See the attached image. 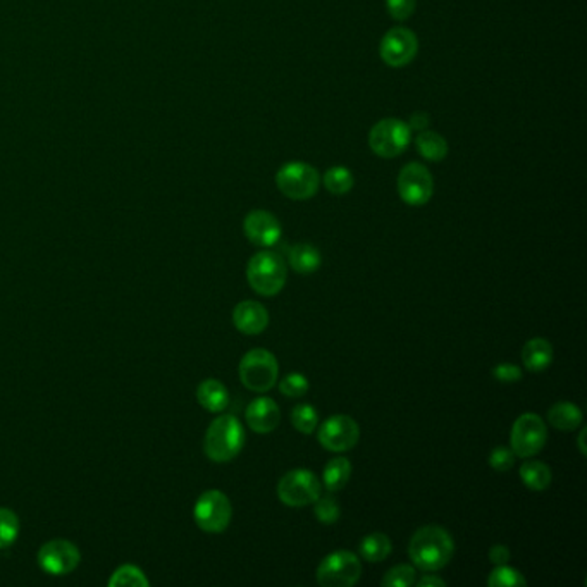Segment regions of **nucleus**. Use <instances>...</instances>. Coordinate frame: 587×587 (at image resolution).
<instances>
[{
  "instance_id": "obj_1",
  "label": "nucleus",
  "mask_w": 587,
  "mask_h": 587,
  "mask_svg": "<svg viewBox=\"0 0 587 587\" xmlns=\"http://www.w3.org/2000/svg\"><path fill=\"white\" fill-rule=\"evenodd\" d=\"M455 543L450 532L439 526L420 528L411 536L409 555L413 565L426 572H436L450 564Z\"/></svg>"
},
{
  "instance_id": "obj_2",
  "label": "nucleus",
  "mask_w": 587,
  "mask_h": 587,
  "mask_svg": "<svg viewBox=\"0 0 587 587\" xmlns=\"http://www.w3.org/2000/svg\"><path fill=\"white\" fill-rule=\"evenodd\" d=\"M245 431L235 415H221L209 426L203 439L205 455L217 464L233 460L243 450Z\"/></svg>"
},
{
  "instance_id": "obj_3",
  "label": "nucleus",
  "mask_w": 587,
  "mask_h": 587,
  "mask_svg": "<svg viewBox=\"0 0 587 587\" xmlns=\"http://www.w3.org/2000/svg\"><path fill=\"white\" fill-rule=\"evenodd\" d=\"M247 277L254 292L262 296H275L284 288L286 266L275 252H258L247 266Z\"/></svg>"
},
{
  "instance_id": "obj_4",
  "label": "nucleus",
  "mask_w": 587,
  "mask_h": 587,
  "mask_svg": "<svg viewBox=\"0 0 587 587\" xmlns=\"http://www.w3.org/2000/svg\"><path fill=\"white\" fill-rule=\"evenodd\" d=\"M277 360L275 355L264 348H254L239 362V379L250 392L267 393L277 381Z\"/></svg>"
},
{
  "instance_id": "obj_5",
  "label": "nucleus",
  "mask_w": 587,
  "mask_h": 587,
  "mask_svg": "<svg viewBox=\"0 0 587 587\" xmlns=\"http://www.w3.org/2000/svg\"><path fill=\"white\" fill-rule=\"evenodd\" d=\"M322 484L317 475L307 469L290 470L284 474L277 484L279 500L292 509H300L313 505V501L321 496Z\"/></svg>"
},
{
  "instance_id": "obj_6",
  "label": "nucleus",
  "mask_w": 587,
  "mask_h": 587,
  "mask_svg": "<svg viewBox=\"0 0 587 587\" xmlns=\"http://www.w3.org/2000/svg\"><path fill=\"white\" fill-rule=\"evenodd\" d=\"M196 526L209 534L224 532L233 517L230 498L219 490L205 491L198 496L194 509Z\"/></svg>"
},
{
  "instance_id": "obj_7",
  "label": "nucleus",
  "mask_w": 587,
  "mask_h": 587,
  "mask_svg": "<svg viewBox=\"0 0 587 587\" xmlns=\"http://www.w3.org/2000/svg\"><path fill=\"white\" fill-rule=\"evenodd\" d=\"M275 185L283 195L292 200H307L317 194L321 177L311 164L288 162L277 171Z\"/></svg>"
},
{
  "instance_id": "obj_8",
  "label": "nucleus",
  "mask_w": 587,
  "mask_h": 587,
  "mask_svg": "<svg viewBox=\"0 0 587 587\" xmlns=\"http://www.w3.org/2000/svg\"><path fill=\"white\" fill-rule=\"evenodd\" d=\"M411 138L409 124L402 119L388 118L375 122L369 133V145L375 156L393 158L405 152Z\"/></svg>"
},
{
  "instance_id": "obj_9",
  "label": "nucleus",
  "mask_w": 587,
  "mask_h": 587,
  "mask_svg": "<svg viewBox=\"0 0 587 587\" xmlns=\"http://www.w3.org/2000/svg\"><path fill=\"white\" fill-rule=\"evenodd\" d=\"M362 564L352 551H334L317 568V582L324 587H350L358 582Z\"/></svg>"
},
{
  "instance_id": "obj_10",
  "label": "nucleus",
  "mask_w": 587,
  "mask_h": 587,
  "mask_svg": "<svg viewBox=\"0 0 587 587\" xmlns=\"http://www.w3.org/2000/svg\"><path fill=\"white\" fill-rule=\"evenodd\" d=\"M546 424L537 413H524L520 415L513 428H511V450L515 456L520 458H528L537 455L546 445Z\"/></svg>"
},
{
  "instance_id": "obj_11",
  "label": "nucleus",
  "mask_w": 587,
  "mask_h": 587,
  "mask_svg": "<svg viewBox=\"0 0 587 587\" xmlns=\"http://www.w3.org/2000/svg\"><path fill=\"white\" fill-rule=\"evenodd\" d=\"M39 565L49 575H68L78 567L81 553L78 546L66 539H52L39 551Z\"/></svg>"
},
{
  "instance_id": "obj_12",
  "label": "nucleus",
  "mask_w": 587,
  "mask_h": 587,
  "mask_svg": "<svg viewBox=\"0 0 587 587\" xmlns=\"http://www.w3.org/2000/svg\"><path fill=\"white\" fill-rule=\"evenodd\" d=\"M434 181L428 167L419 162L407 164L398 176V194L409 205L419 207L431 200Z\"/></svg>"
},
{
  "instance_id": "obj_13",
  "label": "nucleus",
  "mask_w": 587,
  "mask_h": 587,
  "mask_svg": "<svg viewBox=\"0 0 587 587\" xmlns=\"http://www.w3.org/2000/svg\"><path fill=\"white\" fill-rule=\"evenodd\" d=\"M319 443L326 450L345 453L352 450L360 438L358 424L348 415H333L319 428Z\"/></svg>"
},
{
  "instance_id": "obj_14",
  "label": "nucleus",
  "mask_w": 587,
  "mask_h": 587,
  "mask_svg": "<svg viewBox=\"0 0 587 587\" xmlns=\"http://www.w3.org/2000/svg\"><path fill=\"white\" fill-rule=\"evenodd\" d=\"M419 50V41L415 33L409 28H392L379 45L381 59L384 60L392 68H402L407 66L413 60Z\"/></svg>"
},
{
  "instance_id": "obj_15",
  "label": "nucleus",
  "mask_w": 587,
  "mask_h": 587,
  "mask_svg": "<svg viewBox=\"0 0 587 587\" xmlns=\"http://www.w3.org/2000/svg\"><path fill=\"white\" fill-rule=\"evenodd\" d=\"M243 231L257 247H275L283 235L279 221L267 211H252L245 217Z\"/></svg>"
},
{
  "instance_id": "obj_16",
  "label": "nucleus",
  "mask_w": 587,
  "mask_h": 587,
  "mask_svg": "<svg viewBox=\"0 0 587 587\" xmlns=\"http://www.w3.org/2000/svg\"><path fill=\"white\" fill-rule=\"evenodd\" d=\"M245 419L252 431L267 434V432L275 431V428L279 426L281 411L275 400H271L267 396H260V398H255L254 402L247 407Z\"/></svg>"
},
{
  "instance_id": "obj_17",
  "label": "nucleus",
  "mask_w": 587,
  "mask_h": 587,
  "mask_svg": "<svg viewBox=\"0 0 587 587\" xmlns=\"http://www.w3.org/2000/svg\"><path fill=\"white\" fill-rule=\"evenodd\" d=\"M233 322L239 333L254 336L266 331V328L269 326V313L262 303L247 300L236 305L233 311Z\"/></svg>"
},
{
  "instance_id": "obj_18",
  "label": "nucleus",
  "mask_w": 587,
  "mask_h": 587,
  "mask_svg": "<svg viewBox=\"0 0 587 587\" xmlns=\"http://www.w3.org/2000/svg\"><path fill=\"white\" fill-rule=\"evenodd\" d=\"M198 403L211 413L226 411L230 405V393L217 379H205L196 388Z\"/></svg>"
},
{
  "instance_id": "obj_19",
  "label": "nucleus",
  "mask_w": 587,
  "mask_h": 587,
  "mask_svg": "<svg viewBox=\"0 0 587 587\" xmlns=\"http://www.w3.org/2000/svg\"><path fill=\"white\" fill-rule=\"evenodd\" d=\"M522 362L530 372H543L553 362V347L545 338H532L522 348Z\"/></svg>"
},
{
  "instance_id": "obj_20",
  "label": "nucleus",
  "mask_w": 587,
  "mask_h": 587,
  "mask_svg": "<svg viewBox=\"0 0 587 587\" xmlns=\"http://www.w3.org/2000/svg\"><path fill=\"white\" fill-rule=\"evenodd\" d=\"M582 420L584 415L581 409L568 402L555 403L548 411L549 424L560 431H573L582 424Z\"/></svg>"
},
{
  "instance_id": "obj_21",
  "label": "nucleus",
  "mask_w": 587,
  "mask_h": 587,
  "mask_svg": "<svg viewBox=\"0 0 587 587\" xmlns=\"http://www.w3.org/2000/svg\"><path fill=\"white\" fill-rule=\"evenodd\" d=\"M288 258H290V266L298 275H312L322 264L321 252L309 243L294 245V248L290 250Z\"/></svg>"
},
{
  "instance_id": "obj_22",
  "label": "nucleus",
  "mask_w": 587,
  "mask_h": 587,
  "mask_svg": "<svg viewBox=\"0 0 587 587\" xmlns=\"http://www.w3.org/2000/svg\"><path fill=\"white\" fill-rule=\"evenodd\" d=\"M352 475V464L345 456H336L328 462L322 472V484L330 492H338L347 486Z\"/></svg>"
},
{
  "instance_id": "obj_23",
  "label": "nucleus",
  "mask_w": 587,
  "mask_h": 587,
  "mask_svg": "<svg viewBox=\"0 0 587 587\" xmlns=\"http://www.w3.org/2000/svg\"><path fill=\"white\" fill-rule=\"evenodd\" d=\"M415 145L419 154L431 162H439L448 156L447 140L436 131H426V130L419 131V135L415 138Z\"/></svg>"
},
{
  "instance_id": "obj_24",
  "label": "nucleus",
  "mask_w": 587,
  "mask_h": 587,
  "mask_svg": "<svg viewBox=\"0 0 587 587\" xmlns=\"http://www.w3.org/2000/svg\"><path fill=\"white\" fill-rule=\"evenodd\" d=\"M390 553H392V541L383 532L369 534L360 543V555H362V558L367 560V562H371V564H377V562L386 560L390 556Z\"/></svg>"
},
{
  "instance_id": "obj_25",
  "label": "nucleus",
  "mask_w": 587,
  "mask_h": 587,
  "mask_svg": "<svg viewBox=\"0 0 587 587\" xmlns=\"http://www.w3.org/2000/svg\"><path fill=\"white\" fill-rule=\"evenodd\" d=\"M520 477L532 491H545L551 484V470L543 462H526L520 467Z\"/></svg>"
},
{
  "instance_id": "obj_26",
  "label": "nucleus",
  "mask_w": 587,
  "mask_h": 587,
  "mask_svg": "<svg viewBox=\"0 0 587 587\" xmlns=\"http://www.w3.org/2000/svg\"><path fill=\"white\" fill-rule=\"evenodd\" d=\"M353 175L343 166H334L324 175V186L333 195H345L353 188Z\"/></svg>"
},
{
  "instance_id": "obj_27",
  "label": "nucleus",
  "mask_w": 587,
  "mask_h": 587,
  "mask_svg": "<svg viewBox=\"0 0 587 587\" xmlns=\"http://www.w3.org/2000/svg\"><path fill=\"white\" fill-rule=\"evenodd\" d=\"M20 536V519L9 509H0V549L11 548Z\"/></svg>"
},
{
  "instance_id": "obj_28",
  "label": "nucleus",
  "mask_w": 587,
  "mask_h": 587,
  "mask_svg": "<svg viewBox=\"0 0 587 587\" xmlns=\"http://www.w3.org/2000/svg\"><path fill=\"white\" fill-rule=\"evenodd\" d=\"M488 586L490 587H524L528 586L526 577L515 570V568L505 565H496L488 577Z\"/></svg>"
},
{
  "instance_id": "obj_29",
  "label": "nucleus",
  "mask_w": 587,
  "mask_h": 587,
  "mask_svg": "<svg viewBox=\"0 0 587 587\" xmlns=\"http://www.w3.org/2000/svg\"><path fill=\"white\" fill-rule=\"evenodd\" d=\"M109 586L147 587L149 579L141 568L135 565H121L109 579Z\"/></svg>"
},
{
  "instance_id": "obj_30",
  "label": "nucleus",
  "mask_w": 587,
  "mask_h": 587,
  "mask_svg": "<svg viewBox=\"0 0 587 587\" xmlns=\"http://www.w3.org/2000/svg\"><path fill=\"white\" fill-rule=\"evenodd\" d=\"M292 422L296 431L312 434L319 424V413L312 405H298L292 411Z\"/></svg>"
},
{
  "instance_id": "obj_31",
  "label": "nucleus",
  "mask_w": 587,
  "mask_h": 587,
  "mask_svg": "<svg viewBox=\"0 0 587 587\" xmlns=\"http://www.w3.org/2000/svg\"><path fill=\"white\" fill-rule=\"evenodd\" d=\"M417 572L411 565H396L386 572V575L381 579L383 587H411L415 584Z\"/></svg>"
},
{
  "instance_id": "obj_32",
  "label": "nucleus",
  "mask_w": 587,
  "mask_h": 587,
  "mask_svg": "<svg viewBox=\"0 0 587 587\" xmlns=\"http://www.w3.org/2000/svg\"><path fill=\"white\" fill-rule=\"evenodd\" d=\"M313 511H315V517L321 524H334L338 522L339 519V505L338 501L334 500L333 496H319L315 501H313Z\"/></svg>"
},
{
  "instance_id": "obj_33",
  "label": "nucleus",
  "mask_w": 587,
  "mask_h": 587,
  "mask_svg": "<svg viewBox=\"0 0 587 587\" xmlns=\"http://www.w3.org/2000/svg\"><path fill=\"white\" fill-rule=\"evenodd\" d=\"M279 392L283 393L288 398H300L305 393L309 392V381L305 375L294 372L288 374L281 383H279Z\"/></svg>"
},
{
  "instance_id": "obj_34",
  "label": "nucleus",
  "mask_w": 587,
  "mask_h": 587,
  "mask_svg": "<svg viewBox=\"0 0 587 587\" xmlns=\"http://www.w3.org/2000/svg\"><path fill=\"white\" fill-rule=\"evenodd\" d=\"M515 464V453L511 448L507 447H496L494 450L491 451L490 465L498 472H507L511 469Z\"/></svg>"
},
{
  "instance_id": "obj_35",
  "label": "nucleus",
  "mask_w": 587,
  "mask_h": 587,
  "mask_svg": "<svg viewBox=\"0 0 587 587\" xmlns=\"http://www.w3.org/2000/svg\"><path fill=\"white\" fill-rule=\"evenodd\" d=\"M415 4L417 0H386V9L393 20L405 21L413 14Z\"/></svg>"
},
{
  "instance_id": "obj_36",
  "label": "nucleus",
  "mask_w": 587,
  "mask_h": 587,
  "mask_svg": "<svg viewBox=\"0 0 587 587\" xmlns=\"http://www.w3.org/2000/svg\"><path fill=\"white\" fill-rule=\"evenodd\" d=\"M492 375L500 381V383H517L522 379V371L520 367H517L515 364H498L492 369Z\"/></svg>"
},
{
  "instance_id": "obj_37",
  "label": "nucleus",
  "mask_w": 587,
  "mask_h": 587,
  "mask_svg": "<svg viewBox=\"0 0 587 587\" xmlns=\"http://www.w3.org/2000/svg\"><path fill=\"white\" fill-rule=\"evenodd\" d=\"M510 560V549L503 545H496L490 549V562L494 565H505Z\"/></svg>"
},
{
  "instance_id": "obj_38",
  "label": "nucleus",
  "mask_w": 587,
  "mask_h": 587,
  "mask_svg": "<svg viewBox=\"0 0 587 587\" xmlns=\"http://www.w3.org/2000/svg\"><path fill=\"white\" fill-rule=\"evenodd\" d=\"M407 124H409L411 130L424 131L429 126V114L428 113H413Z\"/></svg>"
},
{
  "instance_id": "obj_39",
  "label": "nucleus",
  "mask_w": 587,
  "mask_h": 587,
  "mask_svg": "<svg viewBox=\"0 0 587 587\" xmlns=\"http://www.w3.org/2000/svg\"><path fill=\"white\" fill-rule=\"evenodd\" d=\"M417 586L419 587H445L447 586V582L443 581V579H439V577H436V575H424L419 582H417Z\"/></svg>"
},
{
  "instance_id": "obj_40",
  "label": "nucleus",
  "mask_w": 587,
  "mask_h": 587,
  "mask_svg": "<svg viewBox=\"0 0 587 587\" xmlns=\"http://www.w3.org/2000/svg\"><path fill=\"white\" fill-rule=\"evenodd\" d=\"M587 429H582L581 434H579V450L582 455H586V445H584V439H586Z\"/></svg>"
}]
</instances>
